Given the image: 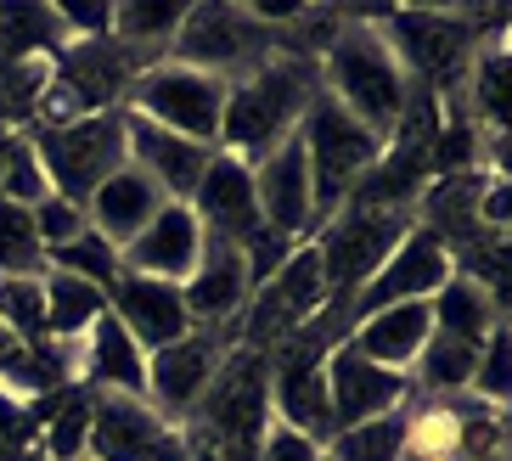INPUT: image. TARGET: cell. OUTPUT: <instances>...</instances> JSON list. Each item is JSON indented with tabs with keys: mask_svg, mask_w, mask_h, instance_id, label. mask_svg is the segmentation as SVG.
Masks as SVG:
<instances>
[{
	"mask_svg": "<svg viewBox=\"0 0 512 461\" xmlns=\"http://www.w3.org/2000/svg\"><path fill=\"white\" fill-rule=\"evenodd\" d=\"M377 17L383 12H344L327 51L316 57V74H321V90L344 107L349 119H361L377 141H389L400 130V119H406L417 85H411L406 62L389 45Z\"/></svg>",
	"mask_w": 512,
	"mask_h": 461,
	"instance_id": "obj_1",
	"label": "cell"
},
{
	"mask_svg": "<svg viewBox=\"0 0 512 461\" xmlns=\"http://www.w3.org/2000/svg\"><path fill=\"white\" fill-rule=\"evenodd\" d=\"M316 90H321V74L310 57H299V51L265 57L254 74L231 79L214 152H226V158L254 169L259 158H271L282 147L287 135H299V119L304 107L316 102Z\"/></svg>",
	"mask_w": 512,
	"mask_h": 461,
	"instance_id": "obj_2",
	"label": "cell"
},
{
	"mask_svg": "<svg viewBox=\"0 0 512 461\" xmlns=\"http://www.w3.org/2000/svg\"><path fill=\"white\" fill-rule=\"evenodd\" d=\"M282 51V34L265 29L254 17V6H231V0H192L186 23L169 40V62H186L197 74L214 79H242L254 74L265 57Z\"/></svg>",
	"mask_w": 512,
	"mask_h": 461,
	"instance_id": "obj_3",
	"label": "cell"
},
{
	"mask_svg": "<svg viewBox=\"0 0 512 461\" xmlns=\"http://www.w3.org/2000/svg\"><path fill=\"white\" fill-rule=\"evenodd\" d=\"M417 214L406 209H361V203H344L338 214L310 231L316 242V259H321V287H327V304H349L372 282V270L394 253V242L406 237Z\"/></svg>",
	"mask_w": 512,
	"mask_h": 461,
	"instance_id": "obj_4",
	"label": "cell"
},
{
	"mask_svg": "<svg viewBox=\"0 0 512 461\" xmlns=\"http://www.w3.org/2000/svg\"><path fill=\"white\" fill-rule=\"evenodd\" d=\"M29 135L34 158L51 180V197H68V203H91V192L107 175H119L130 164V147H124V107L119 113H85L74 124H51V130H23Z\"/></svg>",
	"mask_w": 512,
	"mask_h": 461,
	"instance_id": "obj_5",
	"label": "cell"
},
{
	"mask_svg": "<svg viewBox=\"0 0 512 461\" xmlns=\"http://www.w3.org/2000/svg\"><path fill=\"white\" fill-rule=\"evenodd\" d=\"M299 141L310 158V186H316V225L349 203V192L361 186V175L383 158V141L366 130L361 119H349L327 90H316V102L304 107Z\"/></svg>",
	"mask_w": 512,
	"mask_h": 461,
	"instance_id": "obj_6",
	"label": "cell"
},
{
	"mask_svg": "<svg viewBox=\"0 0 512 461\" xmlns=\"http://www.w3.org/2000/svg\"><path fill=\"white\" fill-rule=\"evenodd\" d=\"M226 79L214 74H197L186 62H152L147 74L130 85L124 96V113L158 124L169 135H186L197 147H214L220 141V113H226Z\"/></svg>",
	"mask_w": 512,
	"mask_h": 461,
	"instance_id": "obj_7",
	"label": "cell"
},
{
	"mask_svg": "<svg viewBox=\"0 0 512 461\" xmlns=\"http://www.w3.org/2000/svg\"><path fill=\"white\" fill-rule=\"evenodd\" d=\"M242 343V321L237 327H192L186 338L164 343L147 355V405L158 411L164 422L181 428L192 417V405L203 400V388L214 383L220 360Z\"/></svg>",
	"mask_w": 512,
	"mask_h": 461,
	"instance_id": "obj_8",
	"label": "cell"
},
{
	"mask_svg": "<svg viewBox=\"0 0 512 461\" xmlns=\"http://www.w3.org/2000/svg\"><path fill=\"white\" fill-rule=\"evenodd\" d=\"M321 360H327V349L310 343L304 332H293L271 349V422H282V428L304 433V439H316L327 450V439L338 428H332L327 366Z\"/></svg>",
	"mask_w": 512,
	"mask_h": 461,
	"instance_id": "obj_9",
	"label": "cell"
},
{
	"mask_svg": "<svg viewBox=\"0 0 512 461\" xmlns=\"http://www.w3.org/2000/svg\"><path fill=\"white\" fill-rule=\"evenodd\" d=\"M91 461H192L186 433L164 422L147 400L130 394H91Z\"/></svg>",
	"mask_w": 512,
	"mask_h": 461,
	"instance_id": "obj_10",
	"label": "cell"
},
{
	"mask_svg": "<svg viewBox=\"0 0 512 461\" xmlns=\"http://www.w3.org/2000/svg\"><path fill=\"white\" fill-rule=\"evenodd\" d=\"M451 276H456V270H451V248H445L434 231L411 225L406 237L394 242L389 259L372 270V282L349 298V321H361V315H372V310H389V304H428V298L451 282Z\"/></svg>",
	"mask_w": 512,
	"mask_h": 461,
	"instance_id": "obj_11",
	"label": "cell"
},
{
	"mask_svg": "<svg viewBox=\"0 0 512 461\" xmlns=\"http://www.w3.org/2000/svg\"><path fill=\"white\" fill-rule=\"evenodd\" d=\"M321 366H327V400H332V428L338 433L377 422V417H394V411L411 405V377L389 372V366H372L349 343H332Z\"/></svg>",
	"mask_w": 512,
	"mask_h": 461,
	"instance_id": "obj_12",
	"label": "cell"
},
{
	"mask_svg": "<svg viewBox=\"0 0 512 461\" xmlns=\"http://www.w3.org/2000/svg\"><path fill=\"white\" fill-rule=\"evenodd\" d=\"M254 203H259V225H271L282 237H310L316 231V186H310V158L304 141L287 135L271 158L254 164Z\"/></svg>",
	"mask_w": 512,
	"mask_h": 461,
	"instance_id": "obj_13",
	"label": "cell"
},
{
	"mask_svg": "<svg viewBox=\"0 0 512 461\" xmlns=\"http://www.w3.org/2000/svg\"><path fill=\"white\" fill-rule=\"evenodd\" d=\"M203 242L209 237H203L192 203H164L147 220V231L130 248H119V265H124V276H152V282L181 287L197 270V259H203Z\"/></svg>",
	"mask_w": 512,
	"mask_h": 461,
	"instance_id": "obj_14",
	"label": "cell"
},
{
	"mask_svg": "<svg viewBox=\"0 0 512 461\" xmlns=\"http://www.w3.org/2000/svg\"><path fill=\"white\" fill-rule=\"evenodd\" d=\"M68 372L85 394H130V400H147V355L136 349V338L113 321V315H96V327L79 343H68Z\"/></svg>",
	"mask_w": 512,
	"mask_h": 461,
	"instance_id": "obj_15",
	"label": "cell"
},
{
	"mask_svg": "<svg viewBox=\"0 0 512 461\" xmlns=\"http://www.w3.org/2000/svg\"><path fill=\"white\" fill-rule=\"evenodd\" d=\"M124 147H130V169H141L158 186L164 203H192L197 180H203V169L214 158V147H197L186 135H169L158 124L136 119V113H124Z\"/></svg>",
	"mask_w": 512,
	"mask_h": 461,
	"instance_id": "obj_16",
	"label": "cell"
},
{
	"mask_svg": "<svg viewBox=\"0 0 512 461\" xmlns=\"http://www.w3.org/2000/svg\"><path fill=\"white\" fill-rule=\"evenodd\" d=\"M181 298H186V321L192 327H237L248 298H254V282H248L237 242H203V259L181 282Z\"/></svg>",
	"mask_w": 512,
	"mask_h": 461,
	"instance_id": "obj_17",
	"label": "cell"
},
{
	"mask_svg": "<svg viewBox=\"0 0 512 461\" xmlns=\"http://www.w3.org/2000/svg\"><path fill=\"white\" fill-rule=\"evenodd\" d=\"M107 315L136 338L141 355H152V349H164V343L192 332L181 287L152 282V276H119V282L107 287Z\"/></svg>",
	"mask_w": 512,
	"mask_h": 461,
	"instance_id": "obj_18",
	"label": "cell"
},
{
	"mask_svg": "<svg viewBox=\"0 0 512 461\" xmlns=\"http://www.w3.org/2000/svg\"><path fill=\"white\" fill-rule=\"evenodd\" d=\"M192 214H197V225H203L209 242H242L259 225L254 169L226 158V152H214L203 180H197V192H192Z\"/></svg>",
	"mask_w": 512,
	"mask_h": 461,
	"instance_id": "obj_19",
	"label": "cell"
},
{
	"mask_svg": "<svg viewBox=\"0 0 512 461\" xmlns=\"http://www.w3.org/2000/svg\"><path fill=\"white\" fill-rule=\"evenodd\" d=\"M434 338V310L428 304H389V310H372L349 327V349L366 355L372 366H389V372H411L422 355V343Z\"/></svg>",
	"mask_w": 512,
	"mask_h": 461,
	"instance_id": "obj_20",
	"label": "cell"
},
{
	"mask_svg": "<svg viewBox=\"0 0 512 461\" xmlns=\"http://www.w3.org/2000/svg\"><path fill=\"white\" fill-rule=\"evenodd\" d=\"M164 209V197H158V186H152L141 169L124 164L119 175H107L102 186L91 192V203H85V220H91L96 237H107L113 248H130V242L147 231V220Z\"/></svg>",
	"mask_w": 512,
	"mask_h": 461,
	"instance_id": "obj_21",
	"label": "cell"
},
{
	"mask_svg": "<svg viewBox=\"0 0 512 461\" xmlns=\"http://www.w3.org/2000/svg\"><path fill=\"white\" fill-rule=\"evenodd\" d=\"M68 51L57 6L46 0H0V62H57Z\"/></svg>",
	"mask_w": 512,
	"mask_h": 461,
	"instance_id": "obj_22",
	"label": "cell"
},
{
	"mask_svg": "<svg viewBox=\"0 0 512 461\" xmlns=\"http://www.w3.org/2000/svg\"><path fill=\"white\" fill-rule=\"evenodd\" d=\"M186 6L192 0H119L113 6V40L152 68V62L169 57V40L186 23Z\"/></svg>",
	"mask_w": 512,
	"mask_h": 461,
	"instance_id": "obj_23",
	"label": "cell"
},
{
	"mask_svg": "<svg viewBox=\"0 0 512 461\" xmlns=\"http://www.w3.org/2000/svg\"><path fill=\"white\" fill-rule=\"evenodd\" d=\"M428 310H434V332H445V338H456V343H473V349H479L496 327H507V310H501L484 287L467 282V276H451V282L428 298Z\"/></svg>",
	"mask_w": 512,
	"mask_h": 461,
	"instance_id": "obj_24",
	"label": "cell"
},
{
	"mask_svg": "<svg viewBox=\"0 0 512 461\" xmlns=\"http://www.w3.org/2000/svg\"><path fill=\"white\" fill-rule=\"evenodd\" d=\"M473 366H479V349H473V343H456V338H445V332H434V338L422 343L417 366L406 372L411 394H428L434 405H451L473 388Z\"/></svg>",
	"mask_w": 512,
	"mask_h": 461,
	"instance_id": "obj_25",
	"label": "cell"
},
{
	"mask_svg": "<svg viewBox=\"0 0 512 461\" xmlns=\"http://www.w3.org/2000/svg\"><path fill=\"white\" fill-rule=\"evenodd\" d=\"M40 293H46V338L51 343H79L96 327V315L107 310V293L79 276H62V270H46L40 276Z\"/></svg>",
	"mask_w": 512,
	"mask_h": 461,
	"instance_id": "obj_26",
	"label": "cell"
},
{
	"mask_svg": "<svg viewBox=\"0 0 512 461\" xmlns=\"http://www.w3.org/2000/svg\"><path fill=\"white\" fill-rule=\"evenodd\" d=\"M406 411H411V405H406ZM406 411L332 433V439H327V456H332V461H400V456H406Z\"/></svg>",
	"mask_w": 512,
	"mask_h": 461,
	"instance_id": "obj_27",
	"label": "cell"
},
{
	"mask_svg": "<svg viewBox=\"0 0 512 461\" xmlns=\"http://www.w3.org/2000/svg\"><path fill=\"white\" fill-rule=\"evenodd\" d=\"M46 265L51 270H62V276H79V282H91V287H113L124 276V265H119V248H113V242L107 237H96L91 225H85V231H79L74 242H62L57 253H46Z\"/></svg>",
	"mask_w": 512,
	"mask_h": 461,
	"instance_id": "obj_28",
	"label": "cell"
},
{
	"mask_svg": "<svg viewBox=\"0 0 512 461\" xmlns=\"http://www.w3.org/2000/svg\"><path fill=\"white\" fill-rule=\"evenodd\" d=\"M46 248L34 237V220L29 209H17V203H0V276H29L40 282L46 276Z\"/></svg>",
	"mask_w": 512,
	"mask_h": 461,
	"instance_id": "obj_29",
	"label": "cell"
},
{
	"mask_svg": "<svg viewBox=\"0 0 512 461\" xmlns=\"http://www.w3.org/2000/svg\"><path fill=\"white\" fill-rule=\"evenodd\" d=\"M51 62H0V130H29Z\"/></svg>",
	"mask_w": 512,
	"mask_h": 461,
	"instance_id": "obj_30",
	"label": "cell"
},
{
	"mask_svg": "<svg viewBox=\"0 0 512 461\" xmlns=\"http://www.w3.org/2000/svg\"><path fill=\"white\" fill-rule=\"evenodd\" d=\"M51 197V180L34 158L29 135L17 130L12 147H6V169H0V203H17V209H34V203H46Z\"/></svg>",
	"mask_w": 512,
	"mask_h": 461,
	"instance_id": "obj_31",
	"label": "cell"
},
{
	"mask_svg": "<svg viewBox=\"0 0 512 461\" xmlns=\"http://www.w3.org/2000/svg\"><path fill=\"white\" fill-rule=\"evenodd\" d=\"M467 394L479 405H490V411H507V394H512V332L507 327H496L479 343V366H473V388Z\"/></svg>",
	"mask_w": 512,
	"mask_h": 461,
	"instance_id": "obj_32",
	"label": "cell"
},
{
	"mask_svg": "<svg viewBox=\"0 0 512 461\" xmlns=\"http://www.w3.org/2000/svg\"><path fill=\"white\" fill-rule=\"evenodd\" d=\"M0 321L23 343L46 338V293H40V282H29V276H0Z\"/></svg>",
	"mask_w": 512,
	"mask_h": 461,
	"instance_id": "obj_33",
	"label": "cell"
},
{
	"mask_svg": "<svg viewBox=\"0 0 512 461\" xmlns=\"http://www.w3.org/2000/svg\"><path fill=\"white\" fill-rule=\"evenodd\" d=\"M237 248H242V265H248V282H254V293H259V287L287 265V253L299 248V237H282V231H271V225H254Z\"/></svg>",
	"mask_w": 512,
	"mask_h": 461,
	"instance_id": "obj_34",
	"label": "cell"
},
{
	"mask_svg": "<svg viewBox=\"0 0 512 461\" xmlns=\"http://www.w3.org/2000/svg\"><path fill=\"white\" fill-rule=\"evenodd\" d=\"M29 220H34V237H40V248H46V253H57L62 242H74L79 231L91 225V220H85V209L68 203V197H46V203H34Z\"/></svg>",
	"mask_w": 512,
	"mask_h": 461,
	"instance_id": "obj_35",
	"label": "cell"
},
{
	"mask_svg": "<svg viewBox=\"0 0 512 461\" xmlns=\"http://www.w3.org/2000/svg\"><path fill=\"white\" fill-rule=\"evenodd\" d=\"M68 40H107L113 34V0H51Z\"/></svg>",
	"mask_w": 512,
	"mask_h": 461,
	"instance_id": "obj_36",
	"label": "cell"
},
{
	"mask_svg": "<svg viewBox=\"0 0 512 461\" xmlns=\"http://www.w3.org/2000/svg\"><path fill=\"white\" fill-rule=\"evenodd\" d=\"M254 461H321V445L316 439H304V433H293V428H282V422H271L265 439H259Z\"/></svg>",
	"mask_w": 512,
	"mask_h": 461,
	"instance_id": "obj_37",
	"label": "cell"
},
{
	"mask_svg": "<svg viewBox=\"0 0 512 461\" xmlns=\"http://www.w3.org/2000/svg\"><path fill=\"white\" fill-rule=\"evenodd\" d=\"M23 349H29V343H23L12 327H6V321H0V372H6V366H12V360L23 355Z\"/></svg>",
	"mask_w": 512,
	"mask_h": 461,
	"instance_id": "obj_38",
	"label": "cell"
},
{
	"mask_svg": "<svg viewBox=\"0 0 512 461\" xmlns=\"http://www.w3.org/2000/svg\"><path fill=\"white\" fill-rule=\"evenodd\" d=\"M23 456H34V450H12L6 439H0V461H23Z\"/></svg>",
	"mask_w": 512,
	"mask_h": 461,
	"instance_id": "obj_39",
	"label": "cell"
},
{
	"mask_svg": "<svg viewBox=\"0 0 512 461\" xmlns=\"http://www.w3.org/2000/svg\"><path fill=\"white\" fill-rule=\"evenodd\" d=\"M12 135L17 130H0V169H6V147H12Z\"/></svg>",
	"mask_w": 512,
	"mask_h": 461,
	"instance_id": "obj_40",
	"label": "cell"
},
{
	"mask_svg": "<svg viewBox=\"0 0 512 461\" xmlns=\"http://www.w3.org/2000/svg\"><path fill=\"white\" fill-rule=\"evenodd\" d=\"M23 461H40V456H23Z\"/></svg>",
	"mask_w": 512,
	"mask_h": 461,
	"instance_id": "obj_41",
	"label": "cell"
},
{
	"mask_svg": "<svg viewBox=\"0 0 512 461\" xmlns=\"http://www.w3.org/2000/svg\"><path fill=\"white\" fill-rule=\"evenodd\" d=\"M79 461H91V456H79Z\"/></svg>",
	"mask_w": 512,
	"mask_h": 461,
	"instance_id": "obj_42",
	"label": "cell"
},
{
	"mask_svg": "<svg viewBox=\"0 0 512 461\" xmlns=\"http://www.w3.org/2000/svg\"><path fill=\"white\" fill-rule=\"evenodd\" d=\"M400 461H411V456H400Z\"/></svg>",
	"mask_w": 512,
	"mask_h": 461,
	"instance_id": "obj_43",
	"label": "cell"
}]
</instances>
